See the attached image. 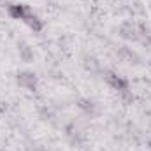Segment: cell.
Listing matches in <instances>:
<instances>
[{
    "mask_svg": "<svg viewBox=\"0 0 151 151\" xmlns=\"http://www.w3.org/2000/svg\"><path fill=\"white\" fill-rule=\"evenodd\" d=\"M18 81H19L21 86H25V88H28V90H34V88H35V77H34V74L23 72V74L18 76Z\"/></svg>",
    "mask_w": 151,
    "mask_h": 151,
    "instance_id": "cell-1",
    "label": "cell"
}]
</instances>
